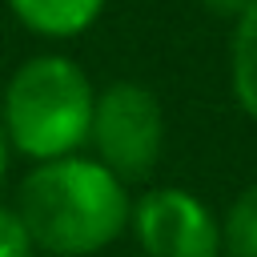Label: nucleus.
<instances>
[{
  "mask_svg": "<svg viewBox=\"0 0 257 257\" xmlns=\"http://www.w3.org/2000/svg\"><path fill=\"white\" fill-rule=\"evenodd\" d=\"M92 161H100L116 181H145L165 149L161 100L137 80H112L92 100L88 124Z\"/></svg>",
  "mask_w": 257,
  "mask_h": 257,
  "instance_id": "obj_3",
  "label": "nucleus"
},
{
  "mask_svg": "<svg viewBox=\"0 0 257 257\" xmlns=\"http://www.w3.org/2000/svg\"><path fill=\"white\" fill-rule=\"evenodd\" d=\"M12 209L32 249H44L48 257H92L128 229L133 197L100 161L76 153L32 165Z\"/></svg>",
  "mask_w": 257,
  "mask_h": 257,
  "instance_id": "obj_1",
  "label": "nucleus"
},
{
  "mask_svg": "<svg viewBox=\"0 0 257 257\" xmlns=\"http://www.w3.org/2000/svg\"><path fill=\"white\" fill-rule=\"evenodd\" d=\"M221 257H257V181L245 185L221 217Z\"/></svg>",
  "mask_w": 257,
  "mask_h": 257,
  "instance_id": "obj_7",
  "label": "nucleus"
},
{
  "mask_svg": "<svg viewBox=\"0 0 257 257\" xmlns=\"http://www.w3.org/2000/svg\"><path fill=\"white\" fill-rule=\"evenodd\" d=\"M96 88L84 68L60 52L24 60L0 96V128L8 149L32 165L76 157L88 145Z\"/></svg>",
  "mask_w": 257,
  "mask_h": 257,
  "instance_id": "obj_2",
  "label": "nucleus"
},
{
  "mask_svg": "<svg viewBox=\"0 0 257 257\" xmlns=\"http://www.w3.org/2000/svg\"><path fill=\"white\" fill-rule=\"evenodd\" d=\"M249 4H253V0H201V8H209L213 16H229V20H237Z\"/></svg>",
  "mask_w": 257,
  "mask_h": 257,
  "instance_id": "obj_9",
  "label": "nucleus"
},
{
  "mask_svg": "<svg viewBox=\"0 0 257 257\" xmlns=\"http://www.w3.org/2000/svg\"><path fill=\"white\" fill-rule=\"evenodd\" d=\"M128 233L145 257H221V217L177 185L141 193L128 213Z\"/></svg>",
  "mask_w": 257,
  "mask_h": 257,
  "instance_id": "obj_4",
  "label": "nucleus"
},
{
  "mask_svg": "<svg viewBox=\"0 0 257 257\" xmlns=\"http://www.w3.org/2000/svg\"><path fill=\"white\" fill-rule=\"evenodd\" d=\"M8 8L28 32L48 40H68L96 24L104 0H8Z\"/></svg>",
  "mask_w": 257,
  "mask_h": 257,
  "instance_id": "obj_5",
  "label": "nucleus"
},
{
  "mask_svg": "<svg viewBox=\"0 0 257 257\" xmlns=\"http://www.w3.org/2000/svg\"><path fill=\"white\" fill-rule=\"evenodd\" d=\"M8 157H12V149H8V137L0 128V185H4V173H8Z\"/></svg>",
  "mask_w": 257,
  "mask_h": 257,
  "instance_id": "obj_10",
  "label": "nucleus"
},
{
  "mask_svg": "<svg viewBox=\"0 0 257 257\" xmlns=\"http://www.w3.org/2000/svg\"><path fill=\"white\" fill-rule=\"evenodd\" d=\"M32 241L12 205H0V257H32Z\"/></svg>",
  "mask_w": 257,
  "mask_h": 257,
  "instance_id": "obj_8",
  "label": "nucleus"
},
{
  "mask_svg": "<svg viewBox=\"0 0 257 257\" xmlns=\"http://www.w3.org/2000/svg\"><path fill=\"white\" fill-rule=\"evenodd\" d=\"M229 88L249 120H257V0L233 20L229 40Z\"/></svg>",
  "mask_w": 257,
  "mask_h": 257,
  "instance_id": "obj_6",
  "label": "nucleus"
}]
</instances>
